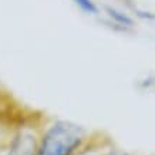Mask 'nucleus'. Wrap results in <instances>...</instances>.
I'll return each instance as SVG.
<instances>
[{
	"mask_svg": "<svg viewBox=\"0 0 155 155\" xmlns=\"http://www.w3.org/2000/svg\"><path fill=\"white\" fill-rule=\"evenodd\" d=\"M107 155H127L125 152H121V151H111V152H108Z\"/></svg>",
	"mask_w": 155,
	"mask_h": 155,
	"instance_id": "5",
	"label": "nucleus"
},
{
	"mask_svg": "<svg viewBox=\"0 0 155 155\" xmlns=\"http://www.w3.org/2000/svg\"><path fill=\"white\" fill-rule=\"evenodd\" d=\"M36 152L37 145L34 137L27 132H20L10 144L9 152L6 155H36Z\"/></svg>",
	"mask_w": 155,
	"mask_h": 155,
	"instance_id": "2",
	"label": "nucleus"
},
{
	"mask_svg": "<svg viewBox=\"0 0 155 155\" xmlns=\"http://www.w3.org/2000/svg\"><path fill=\"white\" fill-rule=\"evenodd\" d=\"M107 12H108V14L114 19L115 23L121 24V26H131L132 24L131 19H130L128 16H125L124 13H121V12H118V10H115V9H111V7H107Z\"/></svg>",
	"mask_w": 155,
	"mask_h": 155,
	"instance_id": "3",
	"label": "nucleus"
},
{
	"mask_svg": "<svg viewBox=\"0 0 155 155\" xmlns=\"http://www.w3.org/2000/svg\"><path fill=\"white\" fill-rule=\"evenodd\" d=\"M84 137L83 127L70 121H58L44 134L36 155H73Z\"/></svg>",
	"mask_w": 155,
	"mask_h": 155,
	"instance_id": "1",
	"label": "nucleus"
},
{
	"mask_svg": "<svg viewBox=\"0 0 155 155\" xmlns=\"http://www.w3.org/2000/svg\"><path fill=\"white\" fill-rule=\"evenodd\" d=\"M75 5L78 6L81 10H84L88 14H95L97 13V7H95L93 0H74Z\"/></svg>",
	"mask_w": 155,
	"mask_h": 155,
	"instance_id": "4",
	"label": "nucleus"
}]
</instances>
